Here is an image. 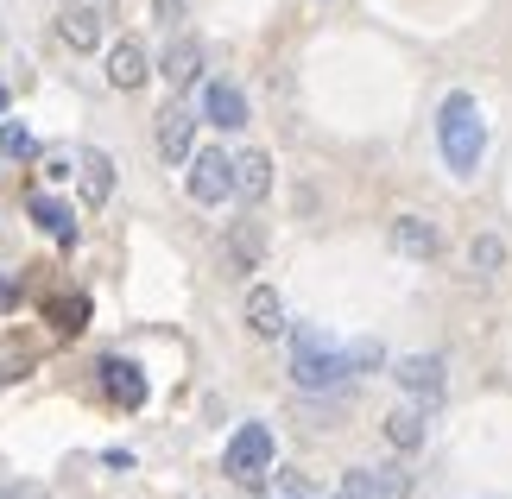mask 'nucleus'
<instances>
[{"label": "nucleus", "instance_id": "obj_13", "mask_svg": "<svg viewBox=\"0 0 512 499\" xmlns=\"http://www.w3.org/2000/svg\"><path fill=\"white\" fill-rule=\"evenodd\" d=\"M405 487H411L405 474H380V468H348L342 474V499H392Z\"/></svg>", "mask_w": 512, "mask_h": 499}, {"label": "nucleus", "instance_id": "obj_20", "mask_svg": "<svg viewBox=\"0 0 512 499\" xmlns=\"http://www.w3.org/2000/svg\"><path fill=\"white\" fill-rule=\"evenodd\" d=\"M260 253H266V234L253 228V222H241V228L228 234V259H234V272H253V266H260Z\"/></svg>", "mask_w": 512, "mask_h": 499}, {"label": "nucleus", "instance_id": "obj_8", "mask_svg": "<svg viewBox=\"0 0 512 499\" xmlns=\"http://www.w3.org/2000/svg\"><path fill=\"white\" fill-rule=\"evenodd\" d=\"M196 152V114L190 108H165L159 114V158L165 165H190Z\"/></svg>", "mask_w": 512, "mask_h": 499}, {"label": "nucleus", "instance_id": "obj_24", "mask_svg": "<svg viewBox=\"0 0 512 499\" xmlns=\"http://www.w3.org/2000/svg\"><path fill=\"white\" fill-rule=\"evenodd\" d=\"M0 114H7V76H0Z\"/></svg>", "mask_w": 512, "mask_h": 499}, {"label": "nucleus", "instance_id": "obj_15", "mask_svg": "<svg viewBox=\"0 0 512 499\" xmlns=\"http://www.w3.org/2000/svg\"><path fill=\"white\" fill-rule=\"evenodd\" d=\"M76 177H83V203L89 209H102L114 196V158L108 152H83V158H76Z\"/></svg>", "mask_w": 512, "mask_h": 499}, {"label": "nucleus", "instance_id": "obj_23", "mask_svg": "<svg viewBox=\"0 0 512 499\" xmlns=\"http://www.w3.org/2000/svg\"><path fill=\"white\" fill-rule=\"evenodd\" d=\"M0 499H32V493L26 487H0Z\"/></svg>", "mask_w": 512, "mask_h": 499}, {"label": "nucleus", "instance_id": "obj_17", "mask_svg": "<svg viewBox=\"0 0 512 499\" xmlns=\"http://www.w3.org/2000/svg\"><path fill=\"white\" fill-rule=\"evenodd\" d=\"M424 417H430V405H405V411H392L386 417V443L399 449V455H411L424 443Z\"/></svg>", "mask_w": 512, "mask_h": 499}, {"label": "nucleus", "instance_id": "obj_18", "mask_svg": "<svg viewBox=\"0 0 512 499\" xmlns=\"http://www.w3.org/2000/svg\"><path fill=\"white\" fill-rule=\"evenodd\" d=\"M26 215H32V222L51 234V241H64V247L76 241V222H70V209L57 203V196H32V203H26Z\"/></svg>", "mask_w": 512, "mask_h": 499}, {"label": "nucleus", "instance_id": "obj_1", "mask_svg": "<svg viewBox=\"0 0 512 499\" xmlns=\"http://www.w3.org/2000/svg\"><path fill=\"white\" fill-rule=\"evenodd\" d=\"M367 367H380V342H329L323 329H291V386L298 392H348Z\"/></svg>", "mask_w": 512, "mask_h": 499}, {"label": "nucleus", "instance_id": "obj_4", "mask_svg": "<svg viewBox=\"0 0 512 499\" xmlns=\"http://www.w3.org/2000/svg\"><path fill=\"white\" fill-rule=\"evenodd\" d=\"M184 190H190V203H203V209H222L228 196H234V152H190Z\"/></svg>", "mask_w": 512, "mask_h": 499}, {"label": "nucleus", "instance_id": "obj_7", "mask_svg": "<svg viewBox=\"0 0 512 499\" xmlns=\"http://www.w3.org/2000/svg\"><path fill=\"white\" fill-rule=\"evenodd\" d=\"M386 241H392V253H405V259H437L443 234H437V222H430V215H392Z\"/></svg>", "mask_w": 512, "mask_h": 499}, {"label": "nucleus", "instance_id": "obj_2", "mask_svg": "<svg viewBox=\"0 0 512 499\" xmlns=\"http://www.w3.org/2000/svg\"><path fill=\"white\" fill-rule=\"evenodd\" d=\"M437 152L456 177H475L487 158V114L468 89H449L437 102Z\"/></svg>", "mask_w": 512, "mask_h": 499}, {"label": "nucleus", "instance_id": "obj_14", "mask_svg": "<svg viewBox=\"0 0 512 499\" xmlns=\"http://www.w3.org/2000/svg\"><path fill=\"white\" fill-rule=\"evenodd\" d=\"M159 76L171 89H190L196 76H203V45H196V38H177V45L159 57Z\"/></svg>", "mask_w": 512, "mask_h": 499}, {"label": "nucleus", "instance_id": "obj_11", "mask_svg": "<svg viewBox=\"0 0 512 499\" xmlns=\"http://www.w3.org/2000/svg\"><path fill=\"white\" fill-rule=\"evenodd\" d=\"M102 386L121 398L127 411H140V405H146V373L133 367V361H121V354H108V361H102Z\"/></svg>", "mask_w": 512, "mask_h": 499}, {"label": "nucleus", "instance_id": "obj_10", "mask_svg": "<svg viewBox=\"0 0 512 499\" xmlns=\"http://www.w3.org/2000/svg\"><path fill=\"white\" fill-rule=\"evenodd\" d=\"M272 190V158L266 152H234V196L241 203H266Z\"/></svg>", "mask_w": 512, "mask_h": 499}, {"label": "nucleus", "instance_id": "obj_5", "mask_svg": "<svg viewBox=\"0 0 512 499\" xmlns=\"http://www.w3.org/2000/svg\"><path fill=\"white\" fill-rule=\"evenodd\" d=\"M392 379H399V392H411V398H418V405H430V411H437L443 392H449L443 354H405V361L392 367Z\"/></svg>", "mask_w": 512, "mask_h": 499}, {"label": "nucleus", "instance_id": "obj_12", "mask_svg": "<svg viewBox=\"0 0 512 499\" xmlns=\"http://www.w3.org/2000/svg\"><path fill=\"white\" fill-rule=\"evenodd\" d=\"M57 38H64L70 51H95L102 45V13L95 7H64L57 13Z\"/></svg>", "mask_w": 512, "mask_h": 499}, {"label": "nucleus", "instance_id": "obj_3", "mask_svg": "<svg viewBox=\"0 0 512 499\" xmlns=\"http://www.w3.org/2000/svg\"><path fill=\"white\" fill-rule=\"evenodd\" d=\"M272 455H279L272 430L266 424H241V430L228 436V449H222V474H228V481H241V487H260L266 474H272Z\"/></svg>", "mask_w": 512, "mask_h": 499}, {"label": "nucleus", "instance_id": "obj_22", "mask_svg": "<svg viewBox=\"0 0 512 499\" xmlns=\"http://www.w3.org/2000/svg\"><path fill=\"white\" fill-rule=\"evenodd\" d=\"M152 7H159L165 26H177V19H184V0H152Z\"/></svg>", "mask_w": 512, "mask_h": 499}, {"label": "nucleus", "instance_id": "obj_16", "mask_svg": "<svg viewBox=\"0 0 512 499\" xmlns=\"http://www.w3.org/2000/svg\"><path fill=\"white\" fill-rule=\"evenodd\" d=\"M247 329L253 335H285V297L272 285H253L247 291Z\"/></svg>", "mask_w": 512, "mask_h": 499}, {"label": "nucleus", "instance_id": "obj_19", "mask_svg": "<svg viewBox=\"0 0 512 499\" xmlns=\"http://www.w3.org/2000/svg\"><path fill=\"white\" fill-rule=\"evenodd\" d=\"M468 266H475L481 278H500V272L512 266V253H506L500 234H475V247H468Z\"/></svg>", "mask_w": 512, "mask_h": 499}, {"label": "nucleus", "instance_id": "obj_21", "mask_svg": "<svg viewBox=\"0 0 512 499\" xmlns=\"http://www.w3.org/2000/svg\"><path fill=\"white\" fill-rule=\"evenodd\" d=\"M0 152H7V158H32V152H38L32 127H19V121H0Z\"/></svg>", "mask_w": 512, "mask_h": 499}, {"label": "nucleus", "instance_id": "obj_9", "mask_svg": "<svg viewBox=\"0 0 512 499\" xmlns=\"http://www.w3.org/2000/svg\"><path fill=\"white\" fill-rule=\"evenodd\" d=\"M146 76H152V57H146L140 38H121V45H108V83H114V89H140Z\"/></svg>", "mask_w": 512, "mask_h": 499}, {"label": "nucleus", "instance_id": "obj_6", "mask_svg": "<svg viewBox=\"0 0 512 499\" xmlns=\"http://www.w3.org/2000/svg\"><path fill=\"white\" fill-rule=\"evenodd\" d=\"M203 121L222 127V133H241V127L253 121V108H247V95L234 89V83H222V76H215V83H203Z\"/></svg>", "mask_w": 512, "mask_h": 499}]
</instances>
